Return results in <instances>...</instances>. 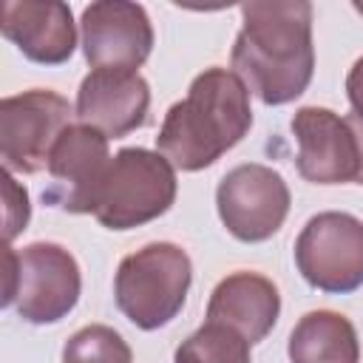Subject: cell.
Instances as JSON below:
<instances>
[{
    "instance_id": "cell-5",
    "label": "cell",
    "mask_w": 363,
    "mask_h": 363,
    "mask_svg": "<svg viewBox=\"0 0 363 363\" xmlns=\"http://www.w3.org/2000/svg\"><path fill=\"white\" fill-rule=\"evenodd\" d=\"M82 292L77 258L51 241L6 250L3 306H14L26 323L48 326L68 318Z\"/></svg>"
},
{
    "instance_id": "cell-15",
    "label": "cell",
    "mask_w": 363,
    "mask_h": 363,
    "mask_svg": "<svg viewBox=\"0 0 363 363\" xmlns=\"http://www.w3.org/2000/svg\"><path fill=\"white\" fill-rule=\"evenodd\" d=\"M286 354L289 363H360L357 329L340 312H306L289 332Z\"/></svg>"
},
{
    "instance_id": "cell-4",
    "label": "cell",
    "mask_w": 363,
    "mask_h": 363,
    "mask_svg": "<svg viewBox=\"0 0 363 363\" xmlns=\"http://www.w3.org/2000/svg\"><path fill=\"white\" fill-rule=\"evenodd\" d=\"M193 284L190 255L170 241H153L119 261L113 298L119 312L145 332L167 326L187 301Z\"/></svg>"
},
{
    "instance_id": "cell-13",
    "label": "cell",
    "mask_w": 363,
    "mask_h": 363,
    "mask_svg": "<svg viewBox=\"0 0 363 363\" xmlns=\"http://www.w3.org/2000/svg\"><path fill=\"white\" fill-rule=\"evenodd\" d=\"M0 31L37 65H62L77 48L74 14L60 0H6Z\"/></svg>"
},
{
    "instance_id": "cell-20",
    "label": "cell",
    "mask_w": 363,
    "mask_h": 363,
    "mask_svg": "<svg viewBox=\"0 0 363 363\" xmlns=\"http://www.w3.org/2000/svg\"><path fill=\"white\" fill-rule=\"evenodd\" d=\"M354 9H357V11H360V14H363V3H354Z\"/></svg>"
},
{
    "instance_id": "cell-11",
    "label": "cell",
    "mask_w": 363,
    "mask_h": 363,
    "mask_svg": "<svg viewBox=\"0 0 363 363\" xmlns=\"http://www.w3.org/2000/svg\"><path fill=\"white\" fill-rule=\"evenodd\" d=\"M111 162L108 136L91 125H68L45 162L51 184L43 190V201L68 213H88L94 187L99 184Z\"/></svg>"
},
{
    "instance_id": "cell-3",
    "label": "cell",
    "mask_w": 363,
    "mask_h": 363,
    "mask_svg": "<svg viewBox=\"0 0 363 363\" xmlns=\"http://www.w3.org/2000/svg\"><path fill=\"white\" fill-rule=\"evenodd\" d=\"M176 167L162 153L122 147L94 187L88 213L108 230H133L164 216L176 201Z\"/></svg>"
},
{
    "instance_id": "cell-12",
    "label": "cell",
    "mask_w": 363,
    "mask_h": 363,
    "mask_svg": "<svg viewBox=\"0 0 363 363\" xmlns=\"http://www.w3.org/2000/svg\"><path fill=\"white\" fill-rule=\"evenodd\" d=\"M147 108L150 88L139 71L94 68L77 91L74 116L108 139H119L147 122Z\"/></svg>"
},
{
    "instance_id": "cell-16",
    "label": "cell",
    "mask_w": 363,
    "mask_h": 363,
    "mask_svg": "<svg viewBox=\"0 0 363 363\" xmlns=\"http://www.w3.org/2000/svg\"><path fill=\"white\" fill-rule=\"evenodd\" d=\"M176 363H252L250 360V340H244L235 329L224 323L204 320L187 340L179 343Z\"/></svg>"
},
{
    "instance_id": "cell-10",
    "label": "cell",
    "mask_w": 363,
    "mask_h": 363,
    "mask_svg": "<svg viewBox=\"0 0 363 363\" xmlns=\"http://www.w3.org/2000/svg\"><path fill=\"white\" fill-rule=\"evenodd\" d=\"M82 51L94 68L136 71L153 51V26L139 3L96 0L82 11Z\"/></svg>"
},
{
    "instance_id": "cell-6",
    "label": "cell",
    "mask_w": 363,
    "mask_h": 363,
    "mask_svg": "<svg viewBox=\"0 0 363 363\" xmlns=\"http://www.w3.org/2000/svg\"><path fill=\"white\" fill-rule=\"evenodd\" d=\"M295 267L303 281L329 295L363 286V221L352 213L326 210L312 216L295 238Z\"/></svg>"
},
{
    "instance_id": "cell-19",
    "label": "cell",
    "mask_w": 363,
    "mask_h": 363,
    "mask_svg": "<svg viewBox=\"0 0 363 363\" xmlns=\"http://www.w3.org/2000/svg\"><path fill=\"white\" fill-rule=\"evenodd\" d=\"M346 96L352 105V116L363 125V57L354 60V65L346 74Z\"/></svg>"
},
{
    "instance_id": "cell-18",
    "label": "cell",
    "mask_w": 363,
    "mask_h": 363,
    "mask_svg": "<svg viewBox=\"0 0 363 363\" xmlns=\"http://www.w3.org/2000/svg\"><path fill=\"white\" fill-rule=\"evenodd\" d=\"M3 199H6V241L11 244L31 218V204H28V190L14 182L11 170L3 167Z\"/></svg>"
},
{
    "instance_id": "cell-17",
    "label": "cell",
    "mask_w": 363,
    "mask_h": 363,
    "mask_svg": "<svg viewBox=\"0 0 363 363\" xmlns=\"http://www.w3.org/2000/svg\"><path fill=\"white\" fill-rule=\"evenodd\" d=\"M62 363H133V352L116 329L91 323L65 340Z\"/></svg>"
},
{
    "instance_id": "cell-9",
    "label": "cell",
    "mask_w": 363,
    "mask_h": 363,
    "mask_svg": "<svg viewBox=\"0 0 363 363\" xmlns=\"http://www.w3.org/2000/svg\"><path fill=\"white\" fill-rule=\"evenodd\" d=\"M298 142L295 167L312 184H343L360 179V139L349 116L303 105L292 116Z\"/></svg>"
},
{
    "instance_id": "cell-1",
    "label": "cell",
    "mask_w": 363,
    "mask_h": 363,
    "mask_svg": "<svg viewBox=\"0 0 363 363\" xmlns=\"http://www.w3.org/2000/svg\"><path fill=\"white\" fill-rule=\"evenodd\" d=\"M233 71L264 105L295 102L312 82V6L306 0H252L241 6Z\"/></svg>"
},
{
    "instance_id": "cell-14",
    "label": "cell",
    "mask_w": 363,
    "mask_h": 363,
    "mask_svg": "<svg viewBox=\"0 0 363 363\" xmlns=\"http://www.w3.org/2000/svg\"><path fill=\"white\" fill-rule=\"evenodd\" d=\"M281 295L278 286L258 272L241 269L221 278L207 301V320L235 329L244 340L261 343L278 323Z\"/></svg>"
},
{
    "instance_id": "cell-7",
    "label": "cell",
    "mask_w": 363,
    "mask_h": 363,
    "mask_svg": "<svg viewBox=\"0 0 363 363\" xmlns=\"http://www.w3.org/2000/svg\"><path fill=\"white\" fill-rule=\"evenodd\" d=\"M289 187L278 170L261 162H247L227 170L216 187L218 218L227 233L244 244L272 238L289 213Z\"/></svg>"
},
{
    "instance_id": "cell-8",
    "label": "cell",
    "mask_w": 363,
    "mask_h": 363,
    "mask_svg": "<svg viewBox=\"0 0 363 363\" xmlns=\"http://www.w3.org/2000/svg\"><path fill=\"white\" fill-rule=\"evenodd\" d=\"M71 102L48 88L0 99V159L11 173H40L57 136L71 125Z\"/></svg>"
},
{
    "instance_id": "cell-2",
    "label": "cell",
    "mask_w": 363,
    "mask_h": 363,
    "mask_svg": "<svg viewBox=\"0 0 363 363\" xmlns=\"http://www.w3.org/2000/svg\"><path fill=\"white\" fill-rule=\"evenodd\" d=\"M250 128V88L235 71L213 65L201 71L190 82L187 96L164 113L156 153H162L176 170L196 173L235 147Z\"/></svg>"
}]
</instances>
